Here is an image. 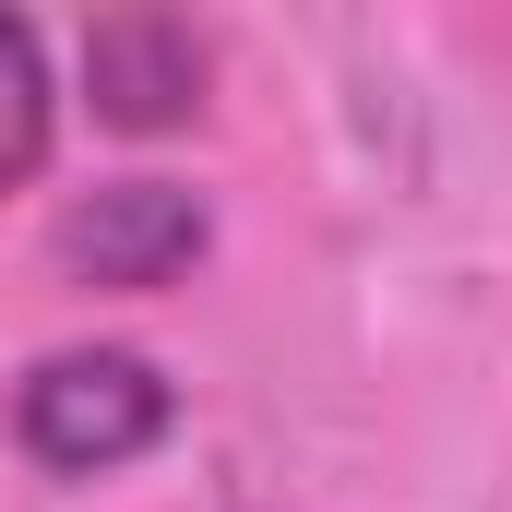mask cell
Masks as SVG:
<instances>
[{"label":"cell","instance_id":"1","mask_svg":"<svg viewBox=\"0 0 512 512\" xmlns=\"http://www.w3.org/2000/svg\"><path fill=\"white\" fill-rule=\"evenodd\" d=\"M167 417H179V393H167L155 358H131V346H60V358H36L24 393H12V429H24V453L48 477H120L131 453L167 441Z\"/></svg>","mask_w":512,"mask_h":512},{"label":"cell","instance_id":"2","mask_svg":"<svg viewBox=\"0 0 512 512\" xmlns=\"http://www.w3.org/2000/svg\"><path fill=\"white\" fill-rule=\"evenodd\" d=\"M48 251H60V274H84V286H167V274L203 262V203L179 179H108V191H84L60 215Z\"/></svg>","mask_w":512,"mask_h":512},{"label":"cell","instance_id":"3","mask_svg":"<svg viewBox=\"0 0 512 512\" xmlns=\"http://www.w3.org/2000/svg\"><path fill=\"white\" fill-rule=\"evenodd\" d=\"M84 84H96V120L120 131H167L203 108V36L179 12H108L84 36Z\"/></svg>","mask_w":512,"mask_h":512},{"label":"cell","instance_id":"4","mask_svg":"<svg viewBox=\"0 0 512 512\" xmlns=\"http://www.w3.org/2000/svg\"><path fill=\"white\" fill-rule=\"evenodd\" d=\"M36 155H48V48H36V24L0 12V191H24Z\"/></svg>","mask_w":512,"mask_h":512}]
</instances>
